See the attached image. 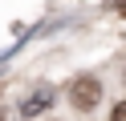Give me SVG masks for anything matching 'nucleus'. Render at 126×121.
I'll list each match as a JSON object with an SVG mask.
<instances>
[{"label": "nucleus", "mask_w": 126, "mask_h": 121, "mask_svg": "<svg viewBox=\"0 0 126 121\" xmlns=\"http://www.w3.org/2000/svg\"><path fill=\"white\" fill-rule=\"evenodd\" d=\"M98 101H102V81L98 77H73V85H69V105L81 109V113H90V109H98Z\"/></svg>", "instance_id": "1"}, {"label": "nucleus", "mask_w": 126, "mask_h": 121, "mask_svg": "<svg viewBox=\"0 0 126 121\" xmlns=\"http://www.w3.org/2000/svg\"><path fill=\"white\" fill-rule=\"evenodd\" d=\"M49 105H53V89H49V85H37L33 93L20 97V117H41Z\"/></svg>", "instance_id": "2"}, {"label": "nucleus", "mask_w": 126, "mask_h": 121, "mask_svg": "<svg viewBox=\"0 0 126 121\" xmlns=\"http://www.w3.org/2000/svg\"><path fill=\"white\" fill-rule=\"evenodd\" d=\"M110 121H126V101L114 105V113H110Z\"/></svg>", "instance_id": "3"}, {"label": "nucleus", "mask_w": 126, "mask_h": 121, "mask_svg": "<svg viewBox=\"0 0 126 121\" xmlns=\"http://www.w3.org/2000/svg\"><path fill=\"white\" fill-rule=\"evenodd\" d=\"M122 77H126V61H122Z\"/></svg>", "instance_id": "4"}]
</instances>
